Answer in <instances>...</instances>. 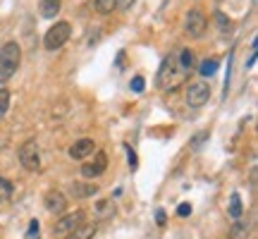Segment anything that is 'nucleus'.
Returning a JSON list of instances; mask_svg holds the SVG:
<instances>
[{"mask_svg": "<svg viewBox=\"0 0 258 239\" xmlns=\"http://www.w3.org/2000/svg\"><path fill=\"white\" fill-rule=\"evenodd\" d=\"M12 192H15L12 182H10V180H5V177H0V203L10 201V199H12Z\"/></svg>", "mask_w": 258, "mask_h": 239, "instance_id": "20", "label": "nucleus"}, {"mask_svg": "<svg viewBox=\"0 0 258 239\" xmlns=\"http://www.w3.org/2000/svg\"><path fill=\"white\" fill-rule=\"evenodd\" d=\"M19 163H22V167H27L31 172H36L41 167V151H38L36 139H29V141L22 144V148H19Z\"/></svg>", "mask_w": 258, "mask_h": 239, "instance_id": "5", "label": "nucleus"}, {"mask_svg": "<svg viewBox=\"0 0 258 239\" xmlns=\"http://www.w3.org/2000/svg\"><path fill=\"white\" fill-rule=\"evenodd\" d=\"M93 211H96V218H98V220H108V218L115 215V206H112V201L103 199V201H98L93 206Z\"/></svg>", "mask_w": 258, "mask_h": 239, "instance_id": "15", "label": "nucleus"}, {"mask_svg": "<svg viewBox=\"0 0 258 239\" xmlns=\"http://www.w3.org/2000/svg\"><path fill=\"white\" fill-rule=\"evenodd\" d=\"M137 0H117V10H122V12H127V10H132V5H134Z\"/></svg>", "mask_w": 258, "mask_h": 239, "instance_id": "27", "label": "nucleus"}, {"mask_svg": "<svg viewBox=\"0 0 258 239\" xmlns=\"http://www.w3.org/2000/svg\"><path fill=\"white\" fill-rule=\"evenodd\" d=\"M227 213H230V218H234V220H239L241 215H244V206H241V196L237 192L230 196V208H227Z\"/></svg>", "mask_w": 258, "mask_h": 239, "instance_id": "17", "label": "nucleus"}, {"mask_svg": "<svg viewBox=\"0 0 258 239\" xmlns=\"http://www.w3.org/2000/svg\"><path fill=\"white\" fill-rule=\"evenodd\" d=\"M249 234H251V222L244 220V218H239V220L232 222L227 239H249Z\"/></svg>", "mask_w": 258, "mask_h": 239, "instance_id": "12", "label": "nucleus"}, {"mask_svg": "<svg viewBox=\"0 0 258 239\" xmlns=\"http://www.w3.org/2000/svg\"><path fill=\"white\" fill-rule=\"evenodd\" d=\"M22 65V48L17 41H8L0 48V84L10 82Z\"/></svg>", "mask_w": 258, "mask_h": 239, "instance_id": "2", "label": "nucleus"}, {"mask_svg": "<svg viewBox=\"0 0 258 239\" xmlns=\"http://www.w3.org/2000/svg\"><path fill=\"white\" fill-rule=\"evenodd\" d=\"M144 86H146V79H144L141 74H137V77L132 79V91H134V93H141V91H144Z\"/></svg>", "mask_w": 258, "mask_h": 239, "instance_id": "23", "label": "nucleus"}, {"mask_svg": "<svg viewBox=\"0 0 258 239\" xmlns=\"http://www.w3.org/2000/svg\"><path fill=\"white\" fill-rule=\"evenodd\" d=\"M177 63L184 67L186 72H191V67L196 65V55H194V50L191 48H182L179 53H177Z\"/></svg>", "mask_w": 258, "mask_h": 239, "instance_id": "16", "label": "nucleus"}, {"mask_svg": "<svg viewBox=\"0 0 258 239\" xmlns=\"http://www.w3.org/2000/svg\"><path fill=\"white\" fill-rule=\"evenodd\" d=\"M86 222V213L84 211H74V213H62L60 218L55 220L53 225V237L55 239H70L72 237V232Z\"/></svg>", "mask_w": 258, "mask_h": 239, "instance_id": "3", "label": "nucleus"}, {"mask_svg": "<svg viewBox=\"0 0 258 239\" xmlns=\"http://www.w3.org/2000/svg\"><path fill=\"white\" fill-rule=\"evenodd\" d=\"M186 74L189 72L177 63V53H170V55L163 57V63L158 67V74H156L158 89H163V91H175L177 86L184 84Z\"/></svg>", "mask_w": 258, "mask_h": 239, "instance_id": "1", "label": "nucleus"}, {"mask_svg": "<svg viewBox=\"0 0 258 239\" xmlns=\"http://www.w3.org/2000/svg\"><path fill=\"white\" fill-rule=\"evenodd\" d=\"M105 170H108V156H105L103 151H96L91 163H84L82 165V175L86 177V180H96V177H101Z\"/></svg>", "mask_w": 258, "mask_h": 239, "instance_id": "8", "label": "nucleus"}, {"mask_svg": "<svg viewBox=\"0 0 258 239\" xmlns=\"http://www.w3.org/2000/svg\"><path fill=\"white\" fill-rule=\"evenodd\" d=\"M70 36H72V24L70 22H55L43 36V48L46 50H57L70 41Z\"/></svg>", "mask_w": 258, "mask_h": 239, "instance_id": "4", "label": "nucleus"}, {"mask_svg": "<svg viewBox=\"0 0 258 239\" xmlns=\"http://www.w3.org/2000/svg\"><path fill=\"white\" fill-rule=\"evenodd\" d=\"M215 19H218V27H220V31L230 29V19H227V15H225V12H215Z\"/></svg>", "mask_w": 258, "mask_h": 239, "instance_id": "24", "label": "nucleus"}, {"mask_svg": "<svg viewBox=\"0 0 258 239\" xmlns=\"http://www.w3.org/2000/svg\"><path fill=\"white\" fill-rule=\"evenodd\" d=\"M211 98V86L206 82H194L186 89V105L189 108H203Z\"/></svg>", "mask_w": 258, "mask_h": 239, "instance_id": "6", "label": "nucleus"}, {"mask_svg": "<svg viewBox=\"0 0 258 239\" xmlns=\"http://www.w3.org/2000/svg\"><path fill=\"white\" fill-rule=\"evenodd\" d=\"M70 192H72L74 199H91V196L98 194V187L93 182H74Z\"/></svg>", "mask_w": 258, "mask_h": 239, "instance_id": "11", "label": "nucleus"}, {"mask_svg": "<svg viewBox=\"0 0 258 239\" xmlns=\"http://www.w3.org/2000/svg\"><path fill=\"white\" fill-rule=\"evenodd\" d=\"M206 15H203L201 10H189L186 12V17H184V29H186V34L194 38H201L203 36V31H206Z\"/></svg>", "mask_w": 258, "mask_h": 239, "instance_id": "7", "label": "nucleus"}, {"mask_svg": "<svg viewBox=\"0 0 258 239\" xmlns=\"http://www.w3.org/2000/svg\"><path fill=\"white\" fill-rule=\"evenodd\" d=\"M62 8V0H41V5H38V12H41V17L46 19H53L60 12Z\"/></svg>", "mask_w": 258, "mask_h": 239, "instance_id": "13", "label": "nucleus"}, {"mask_svg": "<svg viewBox=\"0 0 258 239\" xmlns=\"http://www.w3.org/2000/svg\"><path fill=\"white\" fill-rule=\"evenodd\" d=\"M124 148H127V160H129V165H132V170H137L139 158H137V153H134V148H129V146H124Z\"/></svg>", "mask_w": 258, "mask_h": 239, "instance_id": "25", "label": "nucleus"}, {"mask_svg": "<svg viewBox=\"0 0 258 239\" xmlns=\"http://www.w3.org/2000/svg\"><path fill=\"white\" fill-rule=\"evenodd\" d=\"M38 234H41V222L34 218V220L29 222V230H27V239H38Z\"/></svg>", "mask_w": 258, "mask_h": 239, "instance_id": "22", "label": "nucleus"}, {"mask_svg": "<svg viewBox=\"0 0 258 239\" xmlns=\"http://www.w3.org/2000/svg\"><path fill=\"white\" fill-rule=\"evenodd\" d=\"M96 232H98V225H96V222H82V225L72 232L70 239H93Z\"/></svg>", "mask_w": 258, "mask_h": 239, "instance_id": "14", "label": "nucleus"}, {"mask_svg": "<svg viewBox=\"0 0 258 239\" xmlns=\"http://www.w3.org/2000/svg\"><path fill=\"white\" fill-rule=\"evenodd\" d=\"M43 206H46L48 213L62 215V213L67 211V196H64L60 189H50V192H46V196H43Z\"/></svg>", "mask_w": 258, "mask_h": 239, "instance_id": "9", "label": "nucleus"}, {"mask_svg": "<svg viewBox=\"0 0 258 239\" xmlns=\"http://www.w3.org/2000/svg\"><path fill=\"white\" fill-rule=\"evenodd\" d=\"M177 215H179V218H186V215H191V203H179V208H177Z\"/></svg>", "mask_w": 258, "mask_h": 239, "instance_id": "26", "label": "nucleus"}, {"mask_svg": "<svg viewBox=\"0 0 258 239\" xmlns=\"http://www.w3.org/2000/svg\"><path fill=\"white\" fill-rule=\"evenodd\" d=\"M253 65H256V50H253V55L249 57V63H246V67H253Z\"/></svg>", "mask_w": 258, "mask_h": 239, "instance_id": "29", "label": "nucleus"}, {"mask_svg": "<svg viewBox=\"0 0 258 239\" xmlns=\"http://www.w3.org/2000/svg\"><path fill=\"white\" fill-rule=\"evenodd\" d=\"M218 67H220V60L218 57H208V60H203L199 65V74L201 77H213V74L218 72Z\"/></svg>", "mask_w": 258, "mask_h": 239, "instance_id": "18", "label": "nucleus"}, {"mask_svg": "<svg viewBox=\"0 0 258 239\" xmlns=\"http://www.w3.org/2000/svg\"><path fill=\"white\" fill-rule=\"evenodd\" d=\"M93 10L98 15H110L112 10H117V0H93Z\"/></svg>", "mask_w": 258, "mask_h": 239, "instance_id": "19", "label": "nucleus"}, {"mask_svg": "<svg viewBox=\"0 0 258 239\" xmlns=\"http://www.w3.org/2000/svg\"><path fill=\"white\" fill-rule=\"evenodd\" d=\"M96 153V144H93V139H79V141H74L72 148H70V156L74 160H84V158H89Z\"/></svg>", "mask_w": 258, "mask_h": 239, "instance_id": "10", "label": "nucleus"}, {"mask_svg": "<svg viewBox=\"0 0 258 239\" xmlns=\"http://www.w3.org/2000/svg\"><path fill=\"white\" fill-rule=\"evenodd\" d=\"M156 220H158V225H165V211H158L156 213Z\"/></svg>", "mask_w": 258, "mask_h": 239, "instance_id": "28", "label": "nucleus"}, {"mask_svg": "<svg viewBox=\"0 0 258 239\" xmlns=\"http://www.w3.org/2000/svg\"><path fill=\"white\" fill-rule=\"evenodd\" d=\"M8 110H10V91L8 89H0V119L5 117Z\"/></svg>", "mask_w": 258, "mask_h": 239, "instance_id": "21", "label": "nucleus"}]
</instances>
